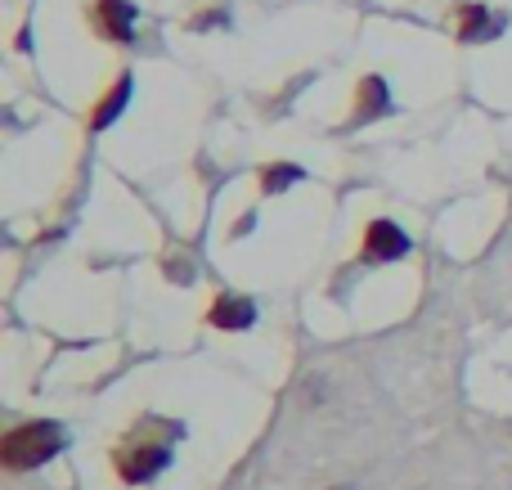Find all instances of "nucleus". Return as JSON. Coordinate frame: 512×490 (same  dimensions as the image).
I'll return each mask as SVG.
<instances>
[{"instance_id":"nucleus-1","label":"nucleus","mask_w":512,"mask_h":490,"mask_svg":"<svg viewBox=\"0 0 512 490\" xmlns=\"http://www.w3.org/2000/svg\"><path fill=\"white\" fill-rule=\"evenodd\" d=\"M63 428L59 423H23V428H14L5 441H0V464L9 468V473H27V468H41L50 464L54 455L63 450Z\"/></svg>"},{"instance_id":"nucleus-2","label":"nucleus","mask_w":512,"mask_h":490,"mask_svg":"<svg viewBox=\"0 0 512 490\" xmlns=\"http://www.w3.org/2000/svg\"><path fill=\"white\" fill-rule=\"evenodd\" d=\"M149 432H153V423L131 432V437L117 446V473H122L126 482H149V477H158L162 468L171 464V441L180 437V428L167 432V437H149Z\"/></svg>"},{"instance_id":"nucleus-3","label":"nucleus","mask_w":512,"mask_h":490,"mask_svg":"<svg viewBox=\"0 0 512 490\" xmlns=\"http://www.w3.org/2000/svg\"><path fill=\"white\" fill-rule=\"evenodd\" d=\"M405 252H409V239L400 225H391V221L369 225V234H364V257L369 261H396V257H405Z\"/></svg>"},{"instance_id":"nucleus-4","label":"nucleus","mask_w":512,"mask_h":490,"mask_svg":"<svg viewBox=\"0 0 512 490\" xmlns=\"http://www.w3.org/2000/svg\"><path fill=\"white\" fill-rule=\"evenodd\" d=\"M95 18H99V32H104L108 41H131L135 36V5L131 0H99Z\"/></svg>"},{"instance_id":"nucleus-5","label":"nucleus","mask_w":512,"mask_h":490,"mask_svg":"<svg viewBox=\"0 0 512 490\" xmlns=\"http://www.w3.org/2000/svg\"><path fill=\"white\" fill-rule=\"evenodd\" d=\"M252 320H256V306L248 302V297H221V302L212 306V324H216V329L239 333V329H248Z\"/></svg>"},{"instance_id":"nucleus-6","label":"nucleus","mask_w":512,"mask_h":490,"mask_svg":"<svg viewBox=\"0 0 512 490\" xmlns=\"http://www.w3.org/2000/svg\"><path fill=\"white\" fill-rule=\"evenodd\" d=\"M504 32V18L499 14H486V9H463V36L468 41H481V36H495Z\"/></svg>"},{"instance_id":"nucleus-7","label":"nucleus","mask_w":512,"mask_h":490,"mask_svg":"<svg viewBox=\"0 0 512 490\" xmlns=\"http://www.w3.org/2000/svg\"><path fill=\"white\" fill-rule=\"evenodd\" d=\"M126 99H131V77H122V81H117L113 99H104V104H99V113H95V126H108V122H113V117L122 113V104H126Z\"/></svg>"},{"instance_id":"nucleus-8","label":"nucleus","mask_w":512,"mask_h":490,"mask_svg":"<svg viewBox=\"0 0 512 490\" xmlns=\"http://www.w3.org/2000/svg\"><path fill=\"white\" fill-rule=\"evenodd\" d=\"M364 99H369V113L387 108V86H382V77H369V81H364Z\"/></svg>"},{"instance_id":"nucleus-9","label":"nucleus","mask_w":512,"mask_h":490,"mask_svg":"<svg viewBox=\"0 0 512 490\" xmlns=\"http://www.w3.org/2000/svg\"><path fill=\"white\" fill-rule=\"evenodd\" d=\"M297 176H301L297 167H270V171H265V189H270V194H274V189L292 185V180H297Z\"/></svg>"}]
</instances>
